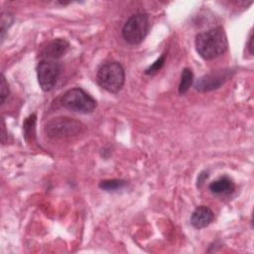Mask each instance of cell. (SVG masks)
<instances>
[{
	"mask_svg": "<svg viewBox=\"0 0 254 254\" xmlns=\"http://www.w3.org/2000/svg\"><path fill=\"white\" fill-rule=\"evenodd\" d=\"M62 71V65L57 61L42 60L37 65V76L41 88L44 91L52 90Z\"/></svg>",
	"mask_w": 254,
	"mask_h": 254,
	"instance_id": "obj_6",
	"label": "cell"
},
{
	"mask_svg": "<svg viewBox=\"0 0 254 254\" xmlns=\"http://www.w3.org/2000/svg\"><path fill=\"white\" fill-rule=\"evenodd\" d=\"M84 125L70 117L61 116L49 120L45 125L46 134L54 139H66L80 134Z\"/></svg>",
	"mask_w": 254,
	"mask_h": 254,
	"instance_id": "obj_3",
	"label": "cell"
},
{
	"mask_svg": "<svg viewBox=\"0 0 254 254\" xmlns=\"http://www.w3.org/2000/svg\"><path fill=\"white\" fill-rule=\"evenodd\" d=\"M214 218L213 211L206 205H198L192 211L190 223L194 228L201 229L208 226Z\"/></svg>",
	"mask_w": 254,
	"mask_h": 254,
	"instance_id": "obj_9",
	"label": "cell"
},
{
	"mask_svg": "<svg viewBox=\"0 0 254 254\" xmlns=\"http://www.w3.org/2000/svg\"><path fill=\"white\" fill-rule=\"evenodd\" d=\"M253 37H252V32L249 35V39H248V50L250 52V54H253Z\"/></svg>",
	"mask_w": 254,
	"mask_h": 254,
	"instance_id": "obj_16",
	"label": "cell"
},
{
	"mask_svg": "<svg viewBox=\"0 0 254 254\" xmlns=\"http://www.w3.org/2000/svg\"><path fill=\"white\" fill-rule=\"evenodd\" d=\"M149 26V17L146 13L133 14L123 26L122 36L128 44L138 45L146 38Z\"/></svg>",
	"mask_w": 254,
	"mask_h": 254,
	"instance_id": "obj_5",
	"label": "cell"
},
{
	"mask_svg": "<svg viewBox=\"0 0 254 254\" xmlns=\"http://www.w3.org/2000/svg\"><path fill=\"white\" fill-rule=\"evenodd\" d=\"M165 59H166V56H165V55H162L156 62H154L150 66H148V67L145 69V73H146V74H149V75H153V74L157 73V72L162 68V66L164 65V64H165Z\"/></svg>",
	"mask_w": 254,
	"mask_h": 254,
	"instance_id": "obj_13",
	"label": "cell"
},
{
	"mask_svg": "<svg viewBox=\"0 0 254 254\" xmlns=\"http://www.w3.org/2000/svg\"><path fill=\"white\" fill-rule=\"evenodd\" d=\"M126 185H127L126 181L113 179V180H105V181L100 182L99 188L106 191H115V190H118L124 188Z\"/></svg>",
	"mask_w": 254,
	"mask_h": 254,
	"instance_id": "obj_12",
	"label": "cell"
},
{
	"mask_svg": "<svg viewBox=\"0 0 254 254\" xmlns=\"http://www.w3.org/2000/svg\"><path fill=\"white\" fill-rule=\"evenodd\" d=\"M62 105L71 111L87 114L94 111L96 101L80 87H73L64 93L61 99Z\"/></svg>",
	"mask_w": 254,
	"mask_h": 254,
	"instance_id": "obj_4",
	"label": "cell"
},
{
	"mask_svg": "<svg viewBox=\"0 0 254 254\" xmlns=\"http://www.w3.org/2000/svg\"><path fill=\"white\" fill-rule=\"evenodd\" d=\"M234 183L228 177H220L209 185V190L215 194H229L234 190Z\"/></svg>",
	"mask_w": 254,
	"mask_h": 254,
	"instance_id": "obj_10",
	"label": "cell"
},
{
	"mask_svg": "<svg viewBox=\"0 0 254 254\" xmlns=\"http://www.w3.org/2000/svg\"><path fill=\"white\" fill-rule=\"evenodd\" d=\"M69 48V43L64 39H55L49 42L41 51V57L43 60H53L64 56Z\"/></svg>",
	"mask_w": 254,
	"mask_h": 254,
	"instance_id": "obj_8",
	"label": "cell"
},
{
	"mask_svg": "<svg viewBox=\"0 0 254 254\" xmlns=\"http://www.w3.org/2000/svg\"><path fill=\"white\" fill-rule=\"evenodd\" d=\"M232 73V69L224 68L204 74L195 80L194 88L199 92H207L217 89L231 77Z\"/></svg>",
	"mask_w": 254,
	"mask_h": 254,
	"instance_id": "obj_7",
	"label": "cell"
},
{
	"mask_svg": "<svg viewBox=\"0 0 254 254\" xmlns=\"http://www.w3.org/2000/svg\"><path fill=\"white\" fill-rule=\"evenodd\" d=\"M13 22V17L10 15V13H2L1 16V41H3L4 36L8 28L11 26Z\"/></svg>",
	"mask_w": 254,
	"mask_h": 254,
	"instance_id": "obj_14",
	"label": "cell"
},
{
	"mask_svg": "<svg viewBox=\"0 0 254 254\" xmlns=\"http://www.w3.org/2000/svg\"><path fill=\"white\" fill-rule=\"evenodd\" d=\"M9 96V85L6 81V78L3 74H1V83H0V101L1 104L5 102V100Z\"/></svg>",
	"mask_w": 254,
	"mask_h": 254,
	"instance_id": "obj_15",
	"label": "cell"
},
{
	"mask_svg": "<svg viewBox=\"0 0 254 254\" xmlns=\"http://www.w3.org/2000/svg\"><path fill=\"white\" fill-rule=\"evenodd\" d=\"M96 81L99 86L111 93L118 92L125 81L123 66L117 62L102 64L96 72Z\"/></svg>",
	"mask_w": 254,
	"mask_h": 254,
	"instance_id": "obj_2",
	"label": "cell"
},
{
	"mask_svg": "<svg viewBox=\"0 0 254 254\" xmlns=\"http://www.w3.org/2000/svg\"><path fill=\"white\" fill-rule=\"evenodd\" d=\"M199 176L201 177V175H199ZM203 178H207V174H206V175H204V177H203ZM202 182H203V180H202V179H201V180H198V181H197V184L199 183V185H200V184H202Z\"/></svg>",
	"mask_w": 254,
	"mask_h": 254,
	"instance_id": "obj_17",
	"label": "cell"
},
{
	"mask_svg": "<svg viewBox=\"0 0 254 254\" xmlns=\"http://www.w3.org/2000/svg\"><path fill=\"white\" fill-rule=\"evenodd\" d=\"M195 50L204 60L215 59L227 50L228 43L222 27H215L198 33L194 40Z\"/></svg>",
	"mask_w": 254,
	"mask_h": 254,
	"instance_id": "obj_1",
	"label": "cell"
},
{
	"mask_svg": "<svg viewBox=\"0 0 254 254\" xmlns=\"http://www.w3.org/2000/svg\"><path fill=\"white\" fill-rule=\"evenodd\" d=\"M193 81V73L190 68L185 67L181 74V81L179 84V92L181 94H185L190 87L191 86Z\"/></svg>",
	"mask_w": 254,
	"mask_h": 254,
	"instance_id": "obj_11",
	"label": "cell"
}]
</instances>
